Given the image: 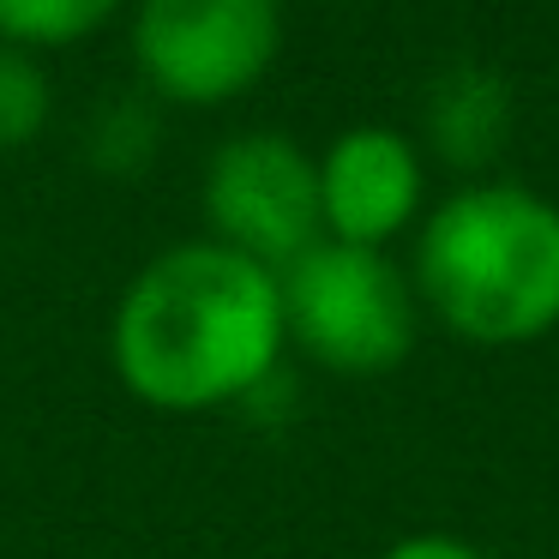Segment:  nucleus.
<instances>
[{"mask_svg": "<svg viewBox=\"0 0 559 559\" xmlns=\"http://www.w3.org/2000/svg\"><path fill=\"white\" fill-rule=\"evenodd\" d=\"M289 325L271 265L193 235L127 277L109 313V367L157 415L253 403L277 379Z\"/></svg>", "mask_w": 559, "mask_h": 559, "instance_id": "obj_1", "label": "nucleus"}, {"mask_svg": "<svg viewBox=\"0 0 559 559\" xmlns=\"http://www.w3.org/2000/svg\"><path fill=\"white\" fill-rule=\"evenodd\" d=\"M427 151L457 175H487L511 139V85L493 67H451L427 91Z\"/></svg>", "mask_w": 559, "mask_h": 559, "instance_id": "obj_7", "label": "nucleus"}, {"mask_svg": "<svg viewBox=\"0 0 559 559\" xmlns=\"http://www.w3.org/2000/svg\"><path fill=\"white\" fill-rule=\"evenodd\" d=\"M409 283L427 319L475 349L559 331V205L518 181H463L415 223Z\"/></svg>", "mask_w": 559, "mask_h": 559, "instance_id": "obj_2", "label": "nucleus"}, {"mask_svg": "<svg viewBox=\"0 0 559 559\" xmlns=\"http://www.w3.org/2000/svg\"><path fill=\"white\" fill-rule=\"evenodd\" d=\"M427 217V151L403 127H343L319 151V223L325 241L379 247Z\"/></svg>", "mask_w": 559, "mask_h": 559, "instance_id": "obj_6", "label": "nucleus"}, {"mask_svg": "<svg viewBox=\"0 0 559 559\" xmlns=\"http://www.w3.org/2000/svg\"><path fill=\"white\" fill-rule=\"evenodd\" d=\"M55 121V85L37 55L0 43V151H25Z\"/></svg>", "mask_w": 559, "mask_h": 559, "instance_id": "obj_9", "label": "nucleus"}, {"mask_svg": "<svg viewBox=\"0 0 559 559\" xmlns=\"http://www.w3.org/2000/svg\"><path fill=\"white\" fill-rule=\"evenodd\" d=\"M379 559H493L487 547L463 542V535H445V530H421V535H403L391 542Z\"/></svg>", "mask_w": 559, "mask_h": 559, "instance_id": "obj_11", "label": "nucleus"}, {"mask_svg": "<svg viewBox=\"0 0 559 559\" xmlns=\"http://www.w3.org/2000/svg\"><path fill=\"white\" fill-rule=\"evenodd\" d=\"M289 37L283 0H133L127 61L169 109H229L271 79Z\"/></svg>", "mask_w": 559, "mask_h": 559, "instance_id": "obj_4", "label": "nucleus"}, {"mask_svg": "<svg viewBox=\"0 0 559 559\" xmlns=\"http://www.w3.org/2000/svg\"><path fill=\"white\" fill-rule=\"evenodd\" d=\"M289 343L337 379H385L409 361L421 301L409 271L379 247L313 241L277 271Z\"/></svg>", "mask_w": 559, "mask_h": 559, "instance_id": "obj_3", "label": "nucleus"}, {"mask_svg": "<svg viewBox=\"0 0 559 559\" xmlns=\"http://www.w3.org/2000/svg\"><path fill=\"white\" fill-rule=\"evenodd\" d=\"M133 0H0V43L25 55H67L115 25Z\"/></svg>", "mask_w": 559, "mask_h": 559, "instance_id": "obj_8", "label": "nucleus"}, {"mask_svg": "<svg viewBox=\"0 0 559 559\" xmlns=\"http://www.w3.org/2000/svg\"><path fill=\"white\" fill-rule=\"evenodd\" d=\"M151 151H157V115L139 109V103H115L109 115L91 121V157H97L103 169L127 175V169H139Z\"/></svg>", "mask_w": 559, "mask_h": 559, "instance_id": "obj_10", "label": "nucleus"}, {"mask_svg": "<svg viewBox=\"0 0 559 559\" xmlns=\"http://www.w3.org/2000/svg\"><path fill=\"white\" fill-rule=\"evenodd\" d=\"M199 211H205L211 241L283 271L325 241L319 223V157L295 145L277 127H247L229 133L205 157L199 181Z\"/></svg>", "mask_w": 559, "mask_h": 559, "instance_id": "obj_5", "label": "nucleus"}]
</instances>
